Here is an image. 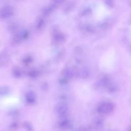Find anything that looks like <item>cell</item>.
<instances>
[{
	"label": "cell",
	"mask_w": 131,
	"mask_h": 131,
	"mask_svg": "<svg viewBox=\"0 0 131 131\" xmlns=\"http://www.w3.org/2000/svg\"><path fill=\"white\" fill-rule=\"evenodd\" d=\"M58 128L63 131H66L70 128L71 123L70 121L66 117L60 118V120L58 122Z\"/></svg>",
	"instance_id": "obj_2"
},
{
	"label": "cell",
	"mask_w": 131,
	"mask_h": 131,
	"mask_svg": "<svg viewBox=\"0 0 131 131\" xmlns=\"http://www.w3.org/2000/svg\"><path fill=\"white\" fill-rule=\"evenodd\" d=\"M13 13V10L11 7L7 6L3 8L0 11V16L2 18L8 17Z\"/></svg>",
	"instance_id": "obj_3"
},
{
	"label": "cell",
	"mask_w": 131,
	"mask_h": 131,
	"mask_svg": "<svg viewBox=\"0 0 131 131\" xmlns=\"http://www.w3.org/2000/svg\"><path fill=\"white\" fill-rule=\"evenodd\" d=\"M55 111L57 115L61 118L66 117L68 112V107L66 103H60L56 106Z\"/></svg>",
	"instance_id": "obj_1"
},
{
	"label": "cell",
	"mask_w": 131,
	"mask_h": 131,
	"mask_svg": "<svg viewBox=\"0 0 131 131\" xmlns=\"http://www.w3.org/2000/svg\"><path fill=\"white\" fill-rule=\"evenodd\" d=\"M23 127L26 131H33V125L29 121L25 122L23 124Z\"/></svg>",
	"instance_id": "obj_4"
},
{
	"label": "cell",
	"mask_w": 131,
	"mask_h": 131,
	"mask_svg": "<svg viewBox=\"0 0 131 131\" xmlns=\"http://www.w3.org/2000/svg\"><path fill=\"white\" fill-rule=\"evenodd\" d=\"M18 127V124L16 122H13L10 125L9 128L11 130L14 131L16 129H17Z\"/></svg>",
	"instance_id": "obj_5"
}]
</instances>
